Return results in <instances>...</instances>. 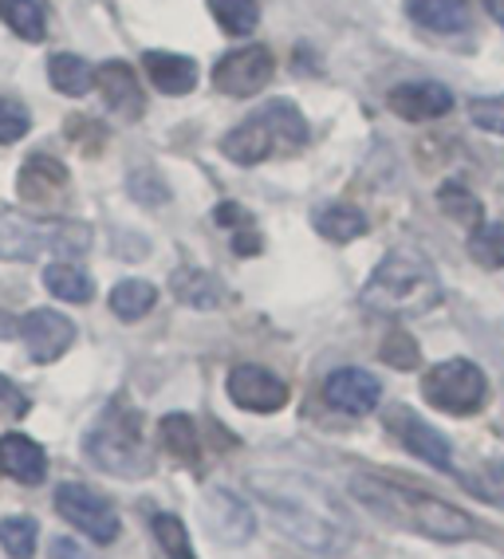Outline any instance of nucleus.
Here are the masks:
<instances>
[{
  "mask_svg": "<svg viewBox=\"0 0 504 559\" xmlns=\"http://www.w3.org/2000/svg\"><path fill=\"white\" fill-rule=\"evenodd\" d=\"M252 497L273 512L276 528L315 556H344L351 548V516L344 504L303 473H252Z\"/></svg>",
  "mask_w": 504,
  "mask_h": 559,
  "instance_id": "f257e3e1",
  "label": "nucleus"
},
{
  "mask_svg": "<svg viewBox=\"0 0 504 559\" xmlns=\"http://www.w3.org/2000/svg\"><path fill=\"white\" fill-rule=\"evenodd\" d=\"M351 497L363 504L367 512H374L379 520L394 524V528L418 532L425 539H437V544H461V539L477 536V524L469 512L445 504V500L430 497L422 489H410V485H398V480L386 477H351Z\"/></svg>",
  "mask_w": 504,
  "mask_h": 559,
  "instance_id": "f03ea898",
  "label": "nucleus"
},
{
  "mask_svg": "<svg viewBox=\"0 0 504 559\" xmlns=\"http://www.w3.org/2000/svg\"><path fill=\"white\" fill-rule=\"evenodd\" d=\"M442 304V280L437 272L413 252H391L383 264L371 272L363 288V308L374 316H391V320H406V316H425Z\"/></svg>",
  "mask_w": 504,
  "mask_h": 559,
  "instance_id": "7ed1b4c3",
  "label": "nucleus"
},
{
  "mask_svg": "<svg viewBox=\"0 0 504 559\" xmlns=\"http://www.w3.org/2000/svg\"><path fill=\"white\" fill-rule=\"evenodd\" d=\"M83 453H87L95 469L111 473V477L139 480L154 469V457L146 450V441H142L139 409L127 406V402H111L103 409L99 421L83 438Z\"/></svg>",
  "mask_w": 504,
  "mask_h": 559,
  "instance_id": "20e7f679",
  "label": "nucleus"
},
{
  "mask_svg": "<svg viewBox=\"0 0 504 559\" xmlns=\"http://www.w3.org/2000/svg\"><path fill=\"white\" fill-rule=\"evenodd\" d=\"M92 229L83 221H40L21 210H0V260H36L44 252L83 257Z\"/></svg>",
  "mask_w": 504,
  "mask_h": 559,
  "instance_id": "39448f33",
  "label": "nucleus"
},
{
  "mask_svg": "<svg viewBox=\"0 0 504 559\" xmlns=\"http://www.w3.org/2000/svg\"><path fill=\"white\" fill-rule=\"evenodd\" d=\"M422 399L442 414L454 418H469L484 406L489 399V382H484L481 367L469 359H445L437 367L425 370L422 379Z\"/></svg>",
  "mask_w": 504,
  "mask_h": 559,
  "instance_id": "423d86ee",
  "label": "nucleus"
},
{
  "mask_svg": "<svg viewBox=\"0 0 504 559\" xmlns=\"http://www.w3.org/2000/svg\"><path fill=\"white\" fill-rule=\"evenodd\" d=\"M56 512L68 520L71 528L92 536L95 544H115L119 539V512H115V504L103 492L80 485V480H68V485L56 489Z\"/></svg>",
  "mask_w": 504,
  "mask_h": 559,
  "instance_id": "0eeeda50",
  "label": "nucleus"
},
{
  "mask_svg": "<svg viewBox=\"0 0 504 559\" xmlns=\"http://www.w3.org/2000/svg\"><path fill=\"white\" fill-rule=\"evenodd\" d=\"M276 71L273 51L264 48V44H244V48H232L225 51L217 68H213V87L229 95V99H249L256 91L268 87Z\"/></svg>",
  "mask_w": 504,
  "mask_h": 559,
  "instance_id": "6e6552de",
  "label": "nucleus"
},
{
  "mask_svg": "<svg viewBox=\"0 0 504 559\" xmlns=\"http://www.w3.org/2000/svg\"><path fill=\"white\" fill-rule=\"evenodd\" d=\"M229 399L241 409H252V414H276V409L288 406V382L276 379L273 370L256 367V362H241V367L229 370Z\"/></svg>",
  "mask_w": 504,
  "mask_h": 559,
  "instance_id": "1a4fd4ad",
  "label": "nucleus"
},
{
  "mask_svg": "<svg viewBox=\"0 0 504 559\" xmlns=\"http://www.w3.org/2000/svg\"><path fill=\"white\" fill-rule=\"evenodd\" d=\"M386 430L403 441L413 457H422L425 465H434V469H449V465H454V450H449L445 433L434 430L425 418H418L413 409L394 406L391 414H386Z\"/></svg>",
  "mask_w": 504,
  "mask_h": 559,
  "instance_id": "9d476101",
  "label": "nucleus"
},
{
  "mask_svg": "<svg viewBox=\"0 0 504 559\" xmlns=\"http://www.w3.org/2000/svg\"><path fill=\"white\" fill-rule=\"evenodd\" d=\"M21 335L32 362H56L75 343V323L51 308H32L21 320Z\"/></svg>",
  "mask_w": 504,
  "mask_h": 559,
  "instance_id": "9b49d317",
  "label": "nucleus"
},
{
  "mask_svg": "<svg viewBox=\"0 0 504 559\" xmlns=\"http://www.w3.org/2000/svg\"><path fill=\"white\" fill-rule=\"evenodd\" d=\"M379 399H383V386H379V379L363 367H339L323 382V402L332 409H339V414L363 418V414H371V409L379 406Z\"/></svg>",
  "mask_w": 504,
  "mask_h": 559,
  "instance_id": "f8f14e48",
  "label": "nucleus"
},
{
  "mask_svg": "<svg viewBox=\"0 0 504 559\" xmlns=\"http://www.w3.org/2000/svg\"><path fill=\"white\" fill-rule=\"evenodd\" d=\"M202 516H205V528H209L217 539H225V544H232V548L249 544L252 532H256V516H252V509L229 489H209V492H205Z\"/></svg>",
  "mask_w": 504,
  "mask_h": 559,
  "instance_id": "ddd939ff",
  "label": "nucleus"
},
{
  "mask_svg": "<svg viewBox=\"0 0 504 559\" xmlns=\"http://www.w3.org/2000/svg\"><path fill=\"white\" fill-rule=\"evenodd\" d=\"M391 110L406 122H434L442 115L454 110V91L442 87L434 80H418V83H398V87L386 95Z\"/></svg>",
  "mask_w": 504,
  "mask_h": 559,
  "instance_id": "4468645a",
  "label": "nucleus"
},
{
  "mask_svg": "<svg viewBox=\"0 0 504 559\" xmlns=\"http://www.w3.org/2000/svg\"><path fill=\"white\" fill-rule=\"evenodd\" d=\"M95 87H99L103 103L122 115V119H139L146 99H142V87H139V75L134 68H127L122 60H107L95 68Z\"/></svg>",
  "mask_w": 504,
  "mask_h": 559,
  "instance_id": "2eb2a0df",
  "label": "nucleus"
},
{
  "mask_svg": "<svg viewBox=\"0 0 504 559\" xmlns=\"http://www.w3.org/2000/svg\"><path fill=\"white\" fill-rule=\"evenodd\" d=\"M0 469L21 485H44L48 477V453L24 433H4L0 438Z\"/></svg>",
  "mask_w": 504,
  "mask_h": 559,
  "instance_id": "dca6fc26",
  "label": "nucleus"
},
{
  "mask_svg": "<svg viewBox=\"0 0 504 559\" xmlns=\"http://www.w3.org/2000/svg\"><path fill=\"white\" fill-rule=\"evenodd\" d=\"M221 154L229 162H237V166H256V162H264L268 154H276V139H273V130L264 127L261 115H252V119L237 122V127L225 134Z\"/></svg>",
  "mask_w": 504,
  "mask_h": 559,
  "instance_id": "f3484780",
  "label": "nucleus"
},
{
  "mask_svg": "<svg viewBox=\"0 0 504 559\" xmlns=\"http://www.w3.org/2000/svg\"><path fill=\"white\" fill-rule=\"evenodd\" d=\"M142 68L161 95H190L197 87V63L190 56H178V51H146Z\"/></svg>",
  "mask_w": 504,
  "mask_h": 559,
  "instance_id": "a211bd4d",
  "label": "nucleus"
},
{
  "mask_svg": "<svg viewBox=\"0 0 504 559\" xmlns=\"http://www.w3.org/2000/svg\"><path fill=\"white\" fill-rule=\"evenodd\" d=\"M63 186H68L63 162L48 158V154H32V158H24L21 178H16V190H21L24 201H32V205H48Z\"/></svg>",
  "mask_w": 504,
  "mask_h": 559,
  "instance_id": "6ab92c4d",
  "label": "nucleus"
},
{
  "mask_svg": "<svg viewBox=\"0 0 504 559\" xmlns=\"http://www.w3.org/2000/svg\"><path fill=\"white\" fill-rule=\"evenodd\" d=\"M252 115H261L264 127L273 130L276 139V154H288V151H300L303 142H308V119L300 115V107H296L292 99H268L261 103V107L252 110Z\"/></svg>",
  "mask_w": 504,
  "mask_h": 559,
  "instance_id": "aec40b11",
  "label": "nucleus"
},
{
  "mask_svg": "<svg viewBox=\"0 0 504 559\" xmlns=\"http://www.w3.org/2000/svg\"><path fill=\"white\" fill-rule=\"evenodd\" d=\"M170 292L173 300L185 304V308H197V311H213L221 308L225 300V284L213 272L205 269H193V264H185V269H178L170 276Z\"/></svg>",
  "mask_w": 504,
  "mask_h": 559,
  "instance_id": "412c9836",
  "label": "nucleus"
},
{
  "mask_svg": "<svg viewBox=\"0 0 504 559\" xmlns=\"http://www.w3.org/2000/svg\"><path fill=\"white\" fill-rule=\"evenodd\" d=\"M406 12L413 24L442 32V36L469 28V0H406Z\"/></svg>",
  "mask_w": 504,
  "mask_h": 559,
  "instance_id": "4be33fe9",
  "label": "nucleus"
},
{
  "mask_svg": "<svg viewBox=\"0 0 504 559\" xmlns=\"http://www.w3.org/2000/svg\"><path fill=\"white\" fill-rule=\"evenodd\" d=\"M312 225L320 237L335 240V245H347V240H359L371 225H367V213L347 205V201H332V205H320L312 213Z\"/></svg>",
  "mask_w": 504,
  "mask_h": 559,
  "instance_id": "5701e85b",
  "label": "nucleus"
},
{
  "mask_svg": "<svg viewBox=\"0 0 504 559\" xmlns=\"http://www.w3.org/2000/svg\"><path fill=\"white\" fill-rule=\"evenodd\" d=\"M0 21L21 40L40 44L48 36V4L44 0H0Z\"/></svg>",
  "mask_w": 504,
  "mask_h": 559,
  "instance_id": "b1692460",
  "label": "nucleus"
},
{
  "mask_svg": "<svg viewBox=\"0 0 504 559\" xmlns=\"http://www.w3.org/2000/svg\"><path fill=\"white\" fill-rule=\"evenodd\" d=\"M44 284H48L51 296L63 304H87L95 292L92 276H87L75 260H56V264H48V269H44Z\"/></svg>",
  "mask_w": 504,
  "mask_h": 559,
  "instance_id": "393cba45",
  "label": "nucleus"
},
{
  "mask_svg": "<svg viewBox=\"0 0 504 559\" xmlns=\"http://www.w3.org/2000/svg\"><path fill=\"white\" fill-rule=\"evenodd\" d=\"M48 80L63 95H87L95 87V68L75 51H56L48 60Z\"/></svg>",
  "mask_w": 504,
  "mask_h": 559,
  "instance_id": "a878e982",
  "label": "nucleus"
},
{
  "mask_svg": "<svg viewBox=\"0 0 504 559\" xmlns=\"http://www.w3.org/2000/svg\"><path fill=\"white\" fill-rule=\"evenodd\" d=\"M158 438L170 457H178V461L202 457V450H197V430H193L190 414H182V409H173V414H166V418L158 421Z\"/></svg>",
  "mask_w": 504,
  "mask_h": 559,
  "instance_id": "bb28decb",
  "label": "nucleus"
},
{
  "mask_svg": "<svg viewBox=\"0 0 504 559\" xmlns=\"http://www.w3.org/2000/svg\"><path fill=\"white\" fill-rule=\"evenodd\" d=\"M158 304V288L151 280H122L111 288V311L119 320H142Z\"/></svg>",
  "mask_w": 504,
  "mask_h": 559,
  "instance_id": "cd10ccee",
  "label": "nucleus"
},
{
  "mask_svg": "<svg viewBox=\"0 0 504 559\" xmlns=\"http://www.w3.org/2000/svg\"><path fill=\"white\" fill-rule=\"evenodd\" d=\"M437 205H442L445 217L457 221V225H465V229H477V225L484 221L481 201L465 190L461 181H445L442 190H437Z\"/></svg>",
  "mask_w": 504,
  "mask_h": 559,
  "instance_id": "c85d7f7f",
  "label": "nucleus"
},
{
  "mask_svg": "<svg viewBox=\"0 0 504 559\" xmlns=\"http://www.w3.org/2000/svg\"><path fill=\"white\" fill-rule=\"evenodd\" d=\"M209 12L229 36H252V28L261 21V4L256 0H209Z\"/></svg>",
  "mask_w": 504,
  "mask_h": 559,
  "instance_id": "c756f323",
  "label": "nucleus"
},
{
  "mask_svg": "<svg viewBox=\"0 0 504 559\" xmlns=\"http://www.w3.org/2000/svg\"><path fill=\"white\" fill-rule=\"evenodd\" d=\"M469 257L481 269H504V221H481L469 237Z\"/></svg>",
  "mask_w": 504,
  "mask_h": 559,
  "instance_id": "7c9ffc66",
  "label": "nucleus"
},
{
  "mask_svg": "<svg viewBox=\"0 0 504 559\" xmlns=\"http://www.w3.org/2000/svg\"><path fill=\"white\" fill-rule=\"evenodd\" d=\"M36 520L32 516H4L0 520V548L12 559H32L36 556Z\"/></svg>",
  "mask_w": 504,
  "mask_h": 559,
  "instance_id": "2f4dec72",
  "label": "nucleus"
},
{
  "mask_svg": "<svg viewBox=\"0 0 504 559\" xmlns=\"http://www.w3.org/2000/svg\"><path fill=\"white\" fill-rule=\"evenodd\" d=\"M154 536H158V548L170 559H197L190 548V536H185V524L173 512H154Z\"/></svg>",
  "mask_w": 504,
  "mask_h": 559,
  "instance_id": "473e14b6",
  "label": "nucleus"
},
{
  "mask_svg": "<svg viewBox=\"0 0 504 559\" xmlns=\"http://www.w3.org/2000/svg\"><path fill=\"white\" fill-rule=\"evenodd\" d=\"M127 190H131V198L139 201V205H146V210H158V205L170 201V186L158 178L154 166H139V170L127 174Z\"/></svg>",
  "mask_w": 504,
  "mask_h": 559,
  "instance_id": "72a5a7b5",
  "label": "nucleus"
},
{
  "mask_svg": "<svg viewBox=\"0 0 504 559\" xmlns=\"http://www.w3.org/2000/svg\"><path fill=\"white\" fill-rule=\"evenodd\" d=\"M383 362H391L394 370H413L422 362L418 355V343H413L410 331H391L383 340Z\"/></svg>",
  "mask_w": 504,
  "mask_h": 559,
  "instance_id": "f704fd0d",
  "label": "nucleus"
},
{
  "mask_svg": "<svg viewBox=\"0 0 504 559\" xmlns=\"http://www.w3.org/2000/svg\"><path fill=\"white\" fill-rule=\"evenodd\" d=\"M32 127V115L24 103L16 99H0V146H12V142H21Z\"/></svg>",
  "mask_w": 504,
  "mask_h": 559,
  "instance_id": "c9c22d12",
  "label": "nucleus"
},
{
  "mask_svg": "<svg viewBox=\"0 0 504 559\" xmlns=\"http://www.w3.org/2000/svg\"><path fill=\"white\" fill-rule=\"evenodd\" d=\"M469 119L477 130H489V134H504V95H481V99L469 103Z\"/></svg>",
  "mask_w": 504,
  "mask_h": 559,
  "instance_id": "e433bc0d",
  "label": "nucleus"
},
{
  "mask_svg": "<svg viewBox=\"0 0 504 559\" xmlns=\"http://www.w3.org/2000/svg\"><path fill=\"white\" fill-rule=\"evenodd\" d=\"M213 221L221 225V229H229L232 237H241V233H252L256 229V221L249 217V210H241L237 201H225V205H217L213 210Z\"/></svg>",
  "mask_w": 504,
  "mask_h": 559,
  "instance_id": "4c0bfd02",
  "label": "nucleus"
},
{
  "mask_svg": "<svg viewBox=\"0 0 504 559\" xmlns=\"http://www.w3.org/2000/svg\"><path fill=\"white\" fill-rule=\"evenodd\" d=\"M32 406V399L24 394L9 374H0V414H9V418H24Z\"/></svg>",
  "mask_w": 504,
  "mask_h": 559,
  "instance_id": "58836bf2",
  "label": "nucleus"
},
{
  "mask_svg": "<svg viewBox=\"0 0 504 559\" xmlns=\"http://www.w3.org/2000/svg\"><path fill=\"white\" fill-rule=\"evenodd\" d=\"M51 559H87V551H83L75 539L60 536V539H51Z\"/></svg>",
  "mask_w": 504,
  "mask_h": 559,
  "instance_id": "ea45409f",
  "label": "nucleus"
},
{
  "mask_svg": "<svg viewBox=\"0 0 504 559\" xmlns=\"http://www.w3.org/2000/svg\"><path fill=\"white\" fill-rule=\"evenodd\" d=\"M16 331H21V323L12 320L9 311H0V340H12V335H16Z\"/></svg>",
  "mask_w": 504,
  "mask_h": 559,
  "instance_id": "a19ab883",
  "label": "nucleus"
},
{
  "mask_svg": "<svg viewBox=\"0 0 504 559\" xmlns=\"http://www.w3.org/2000/svg\"><path fill=\"white\" fill-rule=\"evenodd\" d=\"M484 9H489V16L504 28V0H484Z\"/></svg>",
  "mask_w": 504,
  "mask_h": 559,
  "instance_id": "79ce46f5",
  "label": "nucleus"
}]
</instances>
